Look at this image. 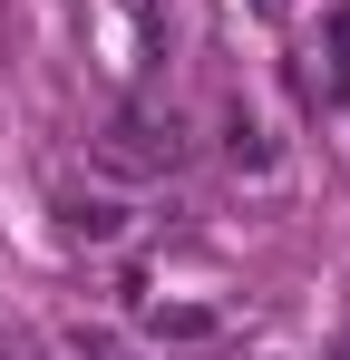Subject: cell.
Masks as SVG:
<instances>
[{
	"instance_id": "6da1fadb",
	"label": "cell",
	"mask_w": 350,
	"mask_h": 360,
	"mask_svg": "<svg viewBox=\"0 0 350 360\" xmlns=\"http://www.w3.org/2000/svg\"><path fill=\"white\" fill-rule=\"evenodd\" d=\"M108 156H117V166H185V127H175V117H146V108H127V117H117V136H108Z\"/></svg>"
},
{
	"instance_id": "3957f363",
	"label": "cell",
	"mask_w": 350,
	"mask_h": 360,
	"mask_svg": "<svg viewBox=\"0 0 350 360\" xmlns=\"http://www.w3.org/2000/svg\"><path fill=\"white\" fill-rule=\"evenodd\" d=\"M0 360H39V351H30V341H20V331H0Z\"/></svg>"
},
{
	"instance_id": "7a4b0ae2",
	"label": "cell",
	"mask_w": 350,
	"mask_h": 360,
	"mask_svg": "<svg viewBox=\"0 0 350 360\" xmlns=\"http://www.w3.org/2000/svg\"><path fill=\"white\" fill-rule=\"evenodd\" d=\"M68 224H78V234H98V243H108L117 224H127V214H117L108 195H78V205H68Z\"/></svg>"
}]
</instances>
